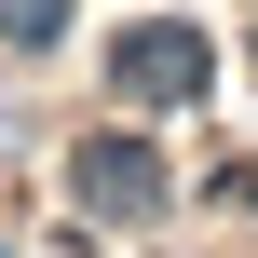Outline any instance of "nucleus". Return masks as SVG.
<instances>
[{"label": "nucleus", "instance_id": "f257e3e1", "mask_svg": "<svg viewBox=\"0 0 258 258\" xmlns=\"http://www.w3.org/2000/svg\"><path fill=\"white\" fill-rule=\"evenodd\" d=\"M109 82H122V95H204V41H190V27H136V41L109 54Z\"/></svg>", "mask_w": 258, "mask_h": 258}, {"label": "nucleus", "instance_id": "f03ea898", "mask_svg": "<svg viewBox=\"0 0 258 258\" xmlns=\"http://www.w3.org/2000/svg\"><path fill=\"white\" fill-rule=\"evenodd\" d=\"M82 204H95V218H150V204H163V163H150L136 136H109V150H82Z\"/></svg>", "mask_w": 258, "mask_h": 258}, {"label": "nucleus", "instance_id": "7ed1b4c3", "mask_svg": "<svg viewBox=\"0 0 258 258\" xmlns=\"http://www.w3.org/2000/svg\"><path fill=\"white\" fill-rule=\"evenodd\" d=\"M68 27V0H0V41H54Z\"/></svg>", "mask_w": 258, "mask_h": 258}]
</instances>
